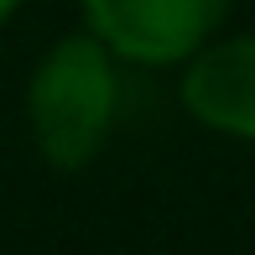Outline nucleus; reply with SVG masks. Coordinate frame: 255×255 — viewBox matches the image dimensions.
<instances>
[{"instance_id": "f257e3e1", "label": "nucleus", "mask_w": 255, "mask_h": 255, "mask_svg": "<svg viewBox=\"0 0 255 255\" xmlns=\"http://www.w3.org/2000/svg\"><path fill=\"white\" fill-rule=\"evenodd\" d=\"M115 110H120L115 52L94 31H73L52 42L26 89V120L37 151L63 172L89 167L115 130Z\"/></svg>"}, {"instance_id": "f03ea898", "label": "nucleus", "mask_w": 255, "mask_h": 255, "mask_svg": "<svg viewBox=\"0 0 255 255\" xmlns=\"http://www.w3.org/2000/svg\"><path fill=\"white\" fill-rule=\"evenodd\" d=\"M229 0H84L89 31L125 63L167 68L214 42Z\"/></svg>"}, {"instance_id": "7ed1b4c3", "label": "nucleus", "mask_w": 255, "mask_h": 255, "mask_svg": "<svg viewBox=\"0 0 255 255\" xmlns=\"http://www.w3.org/2000/svg\"><path fill=\"white\" fill-rule=\"evenodd\" d=\"M182 104L208 130L255 141V37L203 42L182 68Z\"/></svg>"}, {"instance_id": "20e7f679", "label": "nucleus", "mask_w": 255, "mask_h": 255, "mask_svg": "<svg viewBox=\"0 0 255 255\" xmlns=\"http://www.w3.org/2000/svg\"><path fill=\"white\" fill-rule=\"evenodd\" d=\"M16 5H21V0H0V26H5V21L16 16Z\"/></svg>"}]
</instances>
